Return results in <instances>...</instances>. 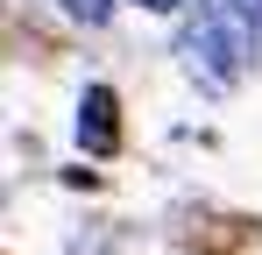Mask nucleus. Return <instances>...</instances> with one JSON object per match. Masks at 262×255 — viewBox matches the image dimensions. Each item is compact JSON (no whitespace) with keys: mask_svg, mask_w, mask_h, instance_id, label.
<instances>
[{"mask_svg":"<svg viewBox=\"0 0 262 255\" xmlns=\"http://www.w3.org/2000/svg\"><path fill=\"white\" fill-rule=\"evenodd\" d=\"M177 57L206 85H241L262 64V0H199L177 36Z\"/></svg>","mask_w":262,"mask_h":255,"instance_id":"obj_1","label":"nucleus"},{"mask_svg":"<svg viewBox=\"0 0 262 255\" xmlns=\"http://www.w3.org/2000/svg\"><path fill=\"white\" fill-rule=\"evenodd\" d=\"M78 135H85L92 156H114L121 121H114V92H106V85H92V92H85V107H78Z\"/></svg>","mask_w":262,"mask_h":255,"instance_id":"obj_2","label":"nucleus"},{"mask_svg":"<svg viewBox=\"0 0 262 255\" xmlns=\"http://www.w3.org/2000/svg\"><path fill=\"white\" fill-rule=\"evenodd\" d=\"M64 7H71L78 22H106V14H114V0H64Z\"/></svg>","mask_w":262,"mask_h":255,"instance_id":"obj_3","label":"nucleus"},{"mask_svg":"<svg viewBox=\"0 0 262 255\" xmlns=\"http://www.w3.org/2000/svg\"><path fill=\"white\" fill-rule=\"evenodd\" d=\"M135 7H149V14H170V7H184V0H135Z\"/></svg>","mask_w":262,"mask_h":255,"instance_id":"obj_4","label":"nucleus"}]
</instances>
